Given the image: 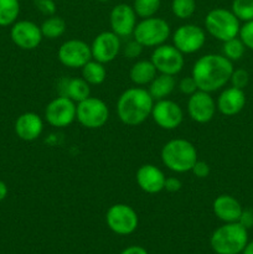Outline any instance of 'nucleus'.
Wrapping results in <instances>:
<instances>
[{"label": "nucleus", "mask_w": 253, "mask_h": 254, "mask_svg": "<svg viewBox=\"0 0 253 254\" xmlns=\"http://www.w3.org/2000/svg\"><path fill=\"white\" fill-rule=\"evenodd\" d=\"M150 117L159 128L174 130L183 123L184 111L176 102L165 98L154 102Z\"/></svg>", "instance_id": "obj_13"}, {"label": "nucleus", "mask_w": 253, "mask_h": 254, "mask_svg": "<svg viewBox=\"0 0 253 254\" xmlns=\"http://www.w3.org/2000/svg\"><path fill=\"white\" fill-rule=\"evenodd\" d=\"M238 222H240L243 227L247 228V230L248 228L253 227V210H243Z\"/></svg>", "instance_id": "obj_39"}, {"label": "nucleus", "mask_w": 253, "mask_h": 254, "mask_svg": "<svg viewBox=\"0 0 253 254\" xmlns=\"http://www.w3.org/2000/svg\"><path fill=\"white\" fill-rule=\"evenodd\" d=\"M212 211L216 217L223 223H231L240 221L243 207L237 198L227 193H222L213 200Z\"/></svg>", "instance_id": "obj_21"}, {"label": "nucleus", "mask_w": 253, "mask_h": 254, "mask_svg": "<svg viewBox=\"0 0 253 254\" xmlns=\"http://www.w3.org/2000/svg\"><path fill=\"white\" fill-rule=\"evenodd\" d=\"M171 29L166 20L161 17L151 16L141 19L136 22L133 32V39L136 40L143 47H158L166 44L170 37Z\"/></svg>", "instance_id": "obj_6"}, {"label": "nucleus", "mask_w": 253, "mask_h": 254, "mask_svg": "<svg viewBox=\"0 0 253 254\" xmlns=\"http://www.w3.org/2000/svg\"><path fill=\"white\" fill-rule=\"evenodd\" d=\"M165 174L153 164H144L136 170L135 181L143 192L155 195L161 192L165 185Z\"/></svg>", "instance_id": "obj_18"}, {"label": "nucleus", "mask_w": 253, "mask_h": 254, "mask_svg": "<svg viewBox=\"0 0 253 254\" xmlns=\"http://www.w3.org/2000/svg\"><path fill=\"white\" fill-rule=\"evenodd\" d=\"M97 1H101V2H106V1H109V0H97Z\"/></svg>", "instance_id": "obj_43"}, {"label": "nucleus", "mask_w": 253, "mask_h": 254, "mask_svg": "<svg viewBox=\"0 0 253 254\" xmlns=\"http://www.w3.org/2000/svg\"><path fill=\"white\" fill-rule=\"evenodd\" d=\"M7 192H9V190H7L6 184H5L4 181L0 180V202H1L2 200H5V197L7 196Z\"/></svg>", "instance_id": "obj_41"}, {"label": "nucleus", "mask_w": 253, "mask_h": 254, "mask_svg": "<svg viewBox=\"0 0 253 254\" xmlns=\"http://www.w3.org/2000/svg\"><path fill=\"white\" fill-rule=\"evenodd\" d=\"M77 103L64 96L52 99L45 108V121L54 128H67L76 121Z\"/></svg>", "instance_id": "obj_10"}, {"label": "nucleus", "mask_w": 253, "mask_h": 254, "mask_svg": "<svg viewBox=\"0 0 253 254\" xmlns=\"http://www.w3.org/2000/svg\"><path fill=\"white\" fill-rule=\"evenodd\" d=\"M143 49L144 47L134 39L126 42L124 46H122V51H123L124 56L128 57L129 60L138 59V57L141 55V52H143Z\"/></svg>", "instance_id": "obj_34"}, {"label": "nucleus", "mask_w": 253, "mask_h": 254, "mask_svg": "<svg viewBox=\"0 0 253 254\" xmlns=\"http://www.w3.org/2000/svg\"><path fill=\"white\" fill-rule=\"evenodd\" d=\"M246 52V46L240 37H233V39L227 40L223 42L222 55L226 59L230 60L231 62L240 61Z\"/></svg>", "instance_id": "obj_28"}, {"label": "nucleus", "mask_w": 253, "mask_h": 254, "mask_svg": "<svg viewBox=\"0 0 253 254\" xmlns=\"http://www.w3.org/2000/svg\"><path fill=\"white\" fill-rule=\"evenodd\" d=\"M42 36L49 40H55L61 37L66 32V21L57 15L47 16L41 24Z\"/></svg>", "instance_id": "obj_26"}, {"label": "nucleus", "mask_w": 253, "mask_h": 254, "mask_svg": "<svg viewBox=\"0 0 253 254\" xmlns=\"http://www.w3.org/2000/svg\"><path fill=\"white\" fill-rule=\"evenodd\" d=\"M57 59L64 67L82 68L92 60L91 45L78 39L67 40L59 47Z\"/></svg>", "instance_id": "obj_12"}, {"label": "nucleus", "mask_w": 253, "mask_h": 254, "mask_svg": "<svg viewBox=\"0 0 253 254\" xmlns=\"http://www.w3.org/2000/svg\"><path fill=\"white\" fill-rule=\"evenodd\" d=\"M176 88V79L175 76L170 74L159 73L156 74L155 78L150 82L148 87V92L153 97L154 101H160L165 99L170 96Z\"/></svg>", "instance_id": "obj_24"}, {"label": "nucleus", "mask_w": 253, "mask_h": 254, "mask_svg": "<svg viewBox=\"0 0 253 254\" xmlns=\"http://www.w3.org/2000/svg\"><path fill=\"white\" fill-rule=\"evenodd\" d=\"M238 37L242 40L246 49H250L253 51V20L243 22V25H241Z\"/></svg>", "instance_id": "obj_33"}, {"label": "nucleus", "mask_w": 253, "mask_h": 254, "mask_svg": "<svg viewBox=\"0 0 253 254\" xmlns=\"http://www.w3.org/2000/svg\"><path fill=\"white\" fill-rule=\"evenodd\" d=\"M230 83L236 88L245 89L250 83V73L243 68H233L232 74H231Z\"/></svg>", "instance_id": "obj_32"}, {"label": "nucleus", "mask_w": 253, "mask_h": 254, "mask_svg": "<svg viewBox=\"0 0 253 254\" xmlns=\"http://www.w3.org/2000/svg\"><path fill=\"white\" fill-rule=\"evenodd\" d=\"M233 71V62L223 55L207 54L196 60L191 69V76L201 91H220L230 82Z\"/></svg>", "instance_id": "obj_1"}, {"label": "nucleus", "mask_w": 253, "mask_h": 254, "mask_svg": "<svg viewBox=\"0 0 253 254\" xmlns=\"http://www.w3.org/2000/svg\"><path fill=\"white\" fill-rule=\"evenodd\" d=\"M231 11L240 21H251L253 20V0H233Z\"/></svg>", "instance_id": "obj_31"}, {"label": "nucleus", "mask_w": 253, "mask_h": 254, "mask_svg": "<svg viewBox=\"0 0 253 254\" xmlns=\"http://www.w3.org/2000/svg\"><path fill=\"white\" fill-rule=\"evenodd\" d=\"M156 74L158 71L150 60H139L129 69V78L136 87L149 86Z\"/></svg>", "instance_id": "obj_23"}, {"label": "nucleus", "mask_w": 253, "mask_h": 254, "mask_svg": "<svg viewBox=\"0 0 253 254\" xmlns=\"http://www.w3.org/2000/svg\"><path fill=\"white\" fill-rule=\"evenodd\" d=\"M20 14L19 0H0V26L15 24Z\"/></svg>", "instance_id": "obj_27"}, {"label": "nucleus", "mask_w": 253, "mask_h": 254, "mask_svg": "<svg viewBox=\"0 0 253 254\" xmlns=\"http://www.w3.org/2000/svg\"><path fill=\"white\" fill-rule=\"evenodd\" d=\"M179 91L181 92L185 96H191L192 93H195L197 91V84H196L195 79L192 78V76L184 77L180 79V82L178 83Z\"/></svg>", "instance_id": "obj_35"}, {"label": "nucleus", "mask_w": 253, "mask_h": 254, "mask_svg": "<svg viewBox=\"0 0 253 254\" xmlns=\"http://www.w3.org/2000/svg\"><path fill=\"white\" fill-rule=\"evenodd\" d=\"M205 31L218 41L237 37L240 34L241 21L231 10L225 7H216L210 10L205 17Z\"/></svg>", "instance_id": "obj_5"}, {"label": "nucleus", "mask_w": 253, "mask_h": 254, "mask_svg": "<svg viewBox=\"0 0 253 254\" xmlns=\"http://www.w3.org/2000/svg\"><path fill=\"white\" fill-rule=\"evenodd\" d=\"M10 37L19 49L26 50V51L37 49L44 39L41 27L30 20H20L12 24Z\"/></svg>", "instance_id": "obj_15"}, {"label": "nucleus", "mask_w": 253, "mask_h": 254, "mask_svg": "<svg viewBox=\"0 0 253 254\" xmlns=\"http://www.w3.org/2000/svg\"><path fill=\"white\" fill-rule=\"evenodd\" d=\"M252 161H253V154H252Z\"/></svg>", "instance_id": "obj_44"}, {"label": "nucleus", "mask_w": 253, "mask_h": 254, "mask_svg": "<svg viewBox=\"0 0 253 254\" xmlns=\"http://www.w3.org/2000/svg\"><path fill=\"white\" fill-rule=\"evenodd\" d=\"M154 99L144 87H131L126 89L117 101V116L128 127L143 124L150 117Z\"/></svg>", "instance_id": "obj_2"}, {"label": "nucleus", "mask_w": 253, "mask_h": 254, "mask_svg": "<svg viewBox=\"0 0 253 254\" xmlns=\"http://www.w3.org/2000/svg\"><path fill=\"white\" fill-rule=\"evenodd\" d=\"M161 5V0H134L133 9L136 16L145 19V17L155 16Z\"/></svg>", "instance_id": "obj_29"}, {"label": "nucleus", "mask_w": 253, "mask_h": 254, "mask_svg": "<svg viewBox=\"0 0 253 254\" xmlns=\"http://www.w3.org/2000/svg\"><path fill=\"white\" fill-rule=\"evenodd\" d=\"M109 119V108L104 101L97 97L86 98L77 103L76 121L87 129H99Z\"/></svg>", "instance_id": "obj_7"}, {"label": "nucleus", "mask_w": 253, "mask_h": 254, "mask_svg": "<svg viewBox=\"0 0 253 254\" xmlns=\"http://www.w3.org/2000/svg\"><path fill=\"white\" fill-rule=\"evenodd\" d=\"M242 254H253V241L247 243V246H246L245 250H243Z\"/></svg>", "instance_id": "obj_42"}, {"label": "nucleus", "mask_w": 253, "mask_h": 254, "mask_svg": "<svg viewBox=\"0 0 253 254\" xmlns=\"http://www.w3.org/2000/svg\"><path fill=\"white\" fill-rule=\"evenodd\" d=\"M160 158L164 166L176 174L189 173L198 160L197 150L193 144L183 138L171 139L164 144Z\"/></svg>", "instance_id": "obj_3"}, {"label": "nucleus", "mask_w": 253, "mask_h": 254, "mask_svg": "<svg viewBox=\"0 0 253 254\" xmlns=\"http://www.w3.org/2000/svg\"><path fill=\"white\" fill-rule=\"evenodd\" d=\"M246 106V93L243 89L228 87L220 93L216 101V107L221 114L233 117L240 113Z\"/></svg>", "instance_id": "obj_20"}, {"label": "nucleus", "mask_w": 253, "mask_h": 254, "mask_svg": "<svg viewBox=\"0 0 253 254\" xmlns=\"http://www.w3.org/2000/svg\"><path fill=\"white\" fill-rule=\"evenodd\" d=\"M216 111V101L208 92L197 89L195 93L189 96L188 114L196 123L206 124L211 122L215 117Z\"/></svg>", "instance_id": "obj_16"}, {"label": "nucleus", "mask_w": 253, "mask_h": 254, "mask_svg": "<svg viewBox=\"0 0 253 254\" xmlns=\"http://www.w3.org/2000/svg\"><path fill=\"white\" fill-rule=\"evenodd\" d=\"M107 226L112 232L119 236L131 235L139 223L138 213L126 203H116L106 213Z\"/></svg>", "instance_id": "obj_8"}, {"label": "nucleus", "mask_w": 253, "mask_h": 254, "mask_svg": "<svg viewBox=\"0 0 253 254\" xmlns=\"http://www.w3.org/2000/svg\"><path fill=\"white\" fill-rule=\"evenodd\" d=\"M181 184L180 179L175 178V176H170V178L165 179V185H164V190H166L168 192H178L180 191Z\"/></svg>", "instance_id": "obj_38"}, {"label": "nucleus", "mask_w": 253, "mask_h": 254, "mask_svg": "<svg viewBox=\"0 0 253 254\" xmlns=\"http://www.w3.org/2000/svg\"><path fill=\"white\" fill-rule=\"evenodd\" d=\"M171 11L181 20L190 19L196 11V0H173Z\"/></svg>", "instance_id": "obj_30"}, {"label": "nucleus", "mask_w": 253, "mask_h": 254, "mask_svg": "<svg viewBox=\"0 0 253 254\" xmlns=\"http://www.w3.org/2000/svg\"><path fill=\"white\" fill-rule=\"evenodd\" d=\"M150 61L155 66L158 73L176 76L180 73L185 64L183 52L179 51L174 45L163 44L155 47L150 56Z\"/></svg>", "instance_id": "obj_9"}, {"label": "nucleus", "mask_w": 253, "mask_h": 254, "mask_svg": "<svg viewBox=\"0 0 253 254\" xmlns=\"http://www.w3.org/2000/svg\"><path fill=\"white\" fill-rule=\"evenodd\" d=\"M136 14L133 6L128 4H118L111 10L109 25L111 30L119 37L133 36L136 26Z\"/></svg>", "instance_id": "obj_17"}, {"label": "nucleus", "mask_w": 253, "mask_h": 254, "mask_svg": "<svg viewBox=\"0 0 253 254\" xmlns=\"http://www.w3.org/2000/svg\"><path fill=\"white\" fill-rule=\"evenodd\" d=\"M248 243V230L240 222L223 223L212 233L211 248L217 254H240Z\"/></svg>", "instance_id": "obj_4"}, {"label": "nucleus", "mask_w": 253, "mask_h": 254, "mask_svg": "<svg viewBox=\"0 0 253 254\" xmlns=\"http://www.w3.org/2000/svg\"><path fill=\"white\" fill-rule=\"evenodd\" d=\"M34 4L45 16H52L56 14V2L54 0H34Z\"/></svg>", "instance_id": "obj_36"}, {"label": "nucleus", "mask_w": 253, "mask_h": 254, "mask_svg": "<svg viewBox=\"0 0 253 254\" xmlns=\"http://www.w3.org/2000/svg\"><path fill=\"white\" fill-rule=\"evenodd\" d=\"M121 254H148V252L143 247H140V246H130V247L122 251Z\"/></svg>", "instance_id": "obj_40"}, {"label": "nucleus", "mask_w": 253, "mask_h": 254, "mask_svg": "<svg viewBox=\"0 0 253 254\" xmlns=\"http://www.w3.org/2000/svg\"><path fill=\"white\" fill-rule=\"evenodd\" d=\"M191 173H192L193 176H196L197 179H206L211 173L210 165H208L206 161L197 160L193 164L192 169H191Z\"/></svg>", "instance_id": "obj_37"}, {"label": "nucleus", "mask_w": 253, "mask_h": 254, "mask_svg": "<svg viewBox=\"0 0 253 254\" xmlns=\"http://www.w3.org/2000/svg\"><path fill=\"white\" fill-rule=\"evenodd\" d=\"M122 51V41L113 31H102L91 44L92 59L101 64H109L118 57Z\"/></svg>", "instance_id": "obj_14"}, {"label": "nucleus", "mask_w": 253, "mask_h": 254, "mask_svg": "<svg viewBox=\"0 0 253 254\" xmlns=\"http://www.w3.org/2000/svg\"><path fill=\"white\" fill-rule=\"evenodd\" d=\"M15 133L24 141H34L41 136L44 131V121L34 112H25L15 121Z\"/></svg>", "instance_id": "obj_19"}, {"label": "nucleus", "mask_w": 253, "mask_h": 254, "mask_svg": "<svg viewBox=\"0 0 253 254\" xmlns=\"http://www.w3.org/2000/svg\"><path fill=\"white\" fill-rule=\"evenodd\" d=\"M57 86H59L60 96L67 97L74 103H79L91 96V86L82 77H73V78L63 77L60 79Z\"/></svg>", "instance_id": "obj_22"}, {"label": "nucleus", "mask_w": 253, "mask_h": 254, "mask_svg": "<svg viewBox=\"0 0 253 254\" xmlns=\"http://www.w3.org/2000/svg\"><path fill=\"white\" fill-rule=\"evenodd\" d=\"M173 45L184 55H191L200 51L206 42V31L193 24H185L174 31Z\"/></svg>", "instance_id": "obj_11"}, {"label": "nucleus", "mask_w": 253, "mask_h": 254, "mask_svg": "<svg viewBox=\"0 0 253 254\" xmlns=\"http://www.w3.org/2000/svg\"><path fill=\"white\" fill-rule=\"evenodd\" d=\"M82 78L89 84V86H99L103 83L107 78V68L104 64L96 61L92 59L87 62L81 68Z\"/></svg>", "instance_id": "obj_25"}]
</instances>
